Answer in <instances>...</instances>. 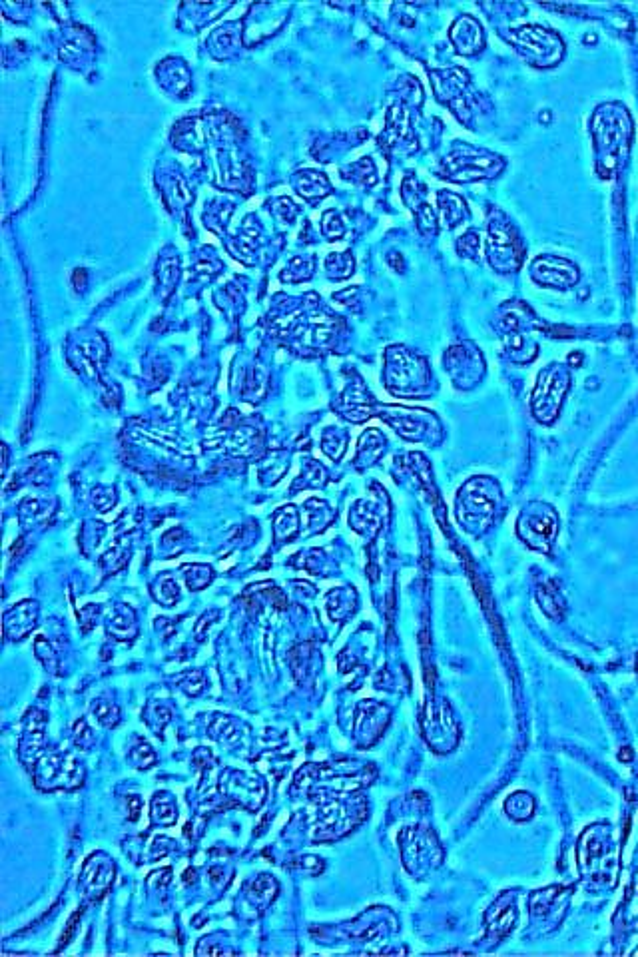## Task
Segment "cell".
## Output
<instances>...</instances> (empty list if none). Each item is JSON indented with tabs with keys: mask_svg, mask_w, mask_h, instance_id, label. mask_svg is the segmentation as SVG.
Instances as JSON below:
<instances>
[{
	"mask_svg": "<svg viewBox=\"0 0 638 957\" xmlns=\"http://www.w3.org/2000/svg\"><path fill=\"white\" fill-rule=\"evenodd\" d=\"M36 784L44 790L72 788L82 784V768L70 754H52L36 770Z\"/></svg>",
	"mask_w": 638,
	"mask_h": 957,
	"instance_id": "obj_1",
	"label": "cell"
},
{
	"mask_svg": "<svg viewBox=\"0 0 638 957\" xmlns=\"http://www.w3.org/2000/svg\"><path fill=\"white\" fill-rule=\"evenodd\" d=\"M519 535L527 545L547 551L557 535V515L551 509L545 513H527L519 519Z\"/></svg>",
	"mask_w": 638,
	"mask_h": 957,
	"instance_id": "obj_2",
	"label": "cell"
}]
</instances>
